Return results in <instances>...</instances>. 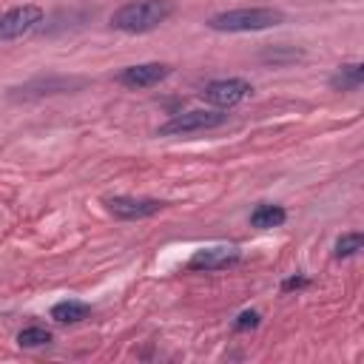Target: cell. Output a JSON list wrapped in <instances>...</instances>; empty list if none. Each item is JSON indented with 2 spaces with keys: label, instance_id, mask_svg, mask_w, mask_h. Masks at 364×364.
Returning <instances> with one entry per match:
<instances>
[{
  "label": "cell",
  "instance_id": "6da1fadb",
  "mask_svg": "<svg viewBox=\"0 0 364 364\" xmlns=\"http://www.w3.org/2000/svg\"><path fill=\"white\" fill-rule=\"evenodd\" d=\"M173 6L171 0H134L119 6L111 14V26L117 31H128V34H145L154 31L156 26H162L171 17Z\"/></svg>",
  "mask_w": 364,
  "mask_h": 364
},
{
  "label": "cell",
  "instance_id": "30bf717a",
  "mask_svg": "<svg viewBox=\"0 0 364 364\" xmlns=\"http://www.w3.org/2000/svg\"><path fill=\"white\" fill-rule=\"evenodd\" d=\"M361 82H364V65H361V63L341 65V68L330 77V88H333V91H355Z\"/></svg>",
  "mask_w": 364,
  "mask_h": 364
},
{
  "label": "cell",
  "instance_id": "9a60e30c",
  "mask_svg": "<svg viewBox=\"0 0 364 364\" xmlns=\"http://www.w3.org/2000/svg\"><path fill=\"white\" fill-rule=\"evenodd\" d=\"M307 284H310L307 276H290V279L282 282V290H299V287H307Z\"/></svg>",
  "mask_w": 364,
  "mask_h": 364
},
{
  "label": "cell",
  "instance_id": "8992f818",
  "mask_svg": "<svg viewBox=\"0 0 364 364\" xmlns=\"http://www.w3.org/2000/svg\"><path fill=\"white\" fill-rule=\"evenodd\" d=\"M253 91V85L242 77H225V80H213L202 88V100L216 105V108H233L239 105L247 94Z\"/></svg>",
  "mask_w": 364,
  "mask_h": 364
},
{
  "label": "cell",
  "instance_id": "3957f363",
  "mask_svg": "<svg viewBox=\"0 0 364 364\" xmlns=\"http://www.w3.org/2000/svg\"><path fill=\"white\" fill-rule=\"evenodd\" d=\"M225 119H228V114H222V111H208V108L182 111V114H173L165 125H159L156 134L159 136H188V134L219 128V125H225Z\"/></svg>",
  "mask_w": 364,
  "mask_h": 364
},
{
  "label": "cell",
  "instance_id": "ba28073f",
  "mask_svg": "<svg viewBox=\"0 0 364 364\" xmlns=\"http://www.w3.org/2000/svg\"><path fill=\"white\" fill-rule=\"evenodd\" d=\"M236 262H239V250L236 247L216 245V247H199L188 259V267L191 270H225V267H230Z\"/></svg>",
  "mask_w": 364,
  "mask_h": 364
},
{
  "label": "cell",
  "instance_id": "7c38bea8",
  "mask_svg": "<svg viewBox=\"0 0 364 364\" xmlns=\"http://www.w3.org/2000/svg\"><path fill=\"white\" fill-rule=\"evenodd\" d=\"M51 341V330H46V327H40V324H31V327H23L20 333H17V344L20 347H43V344H48Z\"/></svg>",
  "mask_w": 364,
  "mask_h": 364
},
{
  "label": "cell",
  "instance_id": "277c9868",
  "mask_svg": "<svg viewBox=\"0 0 364 364\" xmlns=\"http://www.w3.org/2000/svg\"><path fill=\"white\" fill-rule=\"evenodd\" d=\"M43 23V9L34 3H23L0 11V40H20L31 34Z\"/></svg>",
  "mask_w": 364,
  "mask_h": 364
},
{
  "label": "cell",
  "instance_id": "8fae6325",
  "mask_svg": "<svg viewBox=\"0 0 364 364\" xmlns=\"http://www.w3.org/2000/svg\"><path fill=\"white\" fill-rule=\"evenodd\" d=\"M284 219H287V213H284L282 205L262 202V205H256V208L250 210V225H253V228H262V230H267V228H279Z\"/></svg>",
  "mask_w": 364,
  "mask_h": 364
},
{
  "label": "cell",
  "instance_id": "9c48e42d",
  "mask_svg": "<svg viewBox=\"0 0 364 364\" xmlns=\"http://www.w3.org/2000/svg\"><path fill=\"white\" fill-rule=\"evenodd\" d=\"M88 316H91V307L85 301H77V299H65V301H57L51 307V318L57 324H77Z\"/></svg>",
  "mask_w": 364,
  "mask_h": 364
},
{
  "label": "cell",
  "instance_id": "5bb4252c",
  "mask_svg": "<svg viewBox=\"0 0 364 364\" xmlns=\"http://www.w3.org/2000/svg\"><path fill=\"white\" fill-rule=\"evenodd\" d=\"M253 327H259V313L256 310H245V313H239L236 316V321H233V330H253Z\"/></svg>",
  "mask_w": 364,
  "mask_h": 364
},
{
  "label": "cell",
  "instance_id": "7a4b0ae2",
  "mask_svg": "<svg viewBox=\"0 0 364 364\" xmlns=\"http://www.w3.org/2000/svg\"><path fill=\"white\" fill-rule=\"evenodd\" d=\"M284 20L279 9L267 6H250V9H230L208 17V28L213 31H264Z\"/></svg>",
  "mask_w": 364,
  "mask_h": 364
},
{
  "label": "cell",
  "instance_id": "52a82bcc",
  "mask_svg": "<svg viewBox=\"0 0 364 364\" xmlns=\"http://www.w3.org/2000/svg\"><path fill=\"white\" fill-rule=\"evenodd\" d=\"M168 74H171V68L162 65V63H139V65L122 68L117 74V80L125 88H151V85H159Z\"/></svg>",
  "mask_w": 364,
  "mask_h": 364
},
{
  "label": "cell",
  "instance_id": "4fadbf2b",
  "mask_svg": "<svg viewBox=\"0 0 364 364\" xmlns=\"http://www.w3.org/2000/svg\"><path fill=\"white\" fill-rule=\"evenodd\" d=\"M361 247H364V236H361L358 230L344 233V236H338V242H336V259H350V256H355Z\"/></svg>",
  "mask_w": 364,
  "mask_h": 364
},
{
  "label": "cell",
  "instance_id": "5b68a950",
  "mask_svg": "<svg viewBox=\"0 0 364 364\" xmlns=\"http://www.w3.org/2000/svg\"><path fill=\"white\" fill-rule=\"evenodd\" d=\"M105 210L122 222H134V219H148L154 213H159L165 208L162 199H151V196H105L102 199Z\"/></svg>",
  "mask_w": 364,
  "mask_h": 364
}]
</instances>
